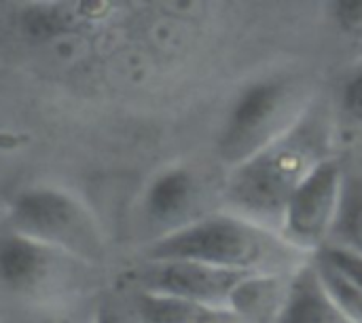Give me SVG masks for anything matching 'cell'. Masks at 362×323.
Returning a JSON list of instances; mask_svg holds the SVG:
<instances>
[{
    "label": "cell",
    "instance_id": "obj_5",
    "mask_svg": "<svg viewBox=\"0 0 362 323\" xmlns=\"http://www.w3.org/2000/svg\"><path fill=\"white\" fill-rule=\"evenodd\" d=\"M341 199V157L325 159L288 199L278 235L305 258L329 245Z\"/></svg>",
    "mask_w": 362,
    "mask_h": 323
},
{
    "label": "cell",
    "instance_id": "obj_6",
    "mask_svg": "<svg viewBox=\"0 0 362 323\" xmlns=\"http://www.w3.org/2000/svg\"><path fill=\"white\" fill-rule=\"evenodd\" d=\"M246 275L252 273L223 271L182 260H161L146 264L140 275V292L185 298L229 311V300Z\"/></svg>",
    "mask_w": 362,
    "mask_h": 323
},
{
    "label": "cell",
    "instance_id": "obj_7",
    "mask_svg": "<svg viewBox=\"0 0 362 323\" xmlns=\"http://www.w3.org/2000/svg\"><path fill=\"white\" fill-rule=\"evenodd\" d=\"M64 254L19 233L0 237V281L17 294L45 290L59 273Z\"/></svg>",
    "mask_w": 362,
    "mask_h": 323
},
{
    "label": "cell",
    "instance_id": "obj_11",
    "mask_svg": "<svg viewBox=\"0 0 362 323\" xmlns=\"http://www.w3.org/2000/svg\"><path fill=\"white\" fill-rule=\"evenodd\" d=\"M197 180L185 167H170L161 171L146 190V214L157 222H178L191 216L197 203ZM189 222V218H187ZM180 224H176L178 228Z\"/></svg>",
    "mask_w": 362,
    "mask_h": 323
},
{
    "label": "cell",
    "instance_id": "obj_14",
    "mask_svg": "<svg viewBox=\"0 0 362 323\" xmlns=\"http://www.w3.org/2000/svg\"><path fill=\"white\" fill-rule=\"evenodd\" d=\"M337 135H350L362 142V57L354 63L339 87L337 97Z\"/></svg>",
    "mask_w": 362,
    "mask_h": 323
},
{
    "label": "cell",
    "instance_id": "obj_16",
    "mask_svg": "<svg viewBox=\"0 0 362 323\" xmlns=\"http://www.w3.org/2000/svg\"><path fill=\"white\" fill-rule=\"evenodd\" d=\"M93 323H129L121 313H117L115 309H100Z\"/></svg>",
    "mask_w": 362,
    "mask_h": 323
},
{
    "label": "cell",
    "instance_id": "obj_15",
    "mask_svg": "<svg viewBox=\"0 0 362 323\" xmlns=\"http://www.w3.org/2000/svg\"><path fill=\"white\" fill-rule=\"evenodd\" d=\"M331 19L352 42L362 44V0H337L329 4Z\"/></svg>",
    "mask_w": 362,
    "mask_h": 323
},
{
    "label": "cell",
    "instance_id": "obj_9",
    "mask_svg": "<svg viewBox=\"0 0 362 323\" xmlns=\"http://www.w3.org/2000/svg\"><path fill=\"white\" fill-rule=\"evenodd\" d=\"M276 323H352L322 288L312 262L303 264L288 284L286 300Z\"/></svg>",
    "mask_w": 362,
    "mask_h": 323
},
{
    "label": "cell",
    "instance_id": "obj_17",
    "mask_svg": "<svg viewBox=\"0 0 362 323\" xmlns=\"http://www.w3.org/2000/svg\"><path fill=\"white\" fill-rule=\"evenodd\" d=\"M45 323H70V322H64V319H55V322H45Z\"/></svg>",
    "mask_w": 362,
    "mask_h": 323
},
{
    "label": "cell",
    "instance_id": "obj_3",
    "mask_svg": "<svg viewBox=\"0 0 362 323\" xmlns=\"http://www.w3.org/2000/svg\"><path fill=\"white\" fill-rule=\"evenodd\" d=\"M303 74H272L250 83L233 102L218 138V157L233 169L293 131L314 106Z\"/></svg>",
    "mask_w": 362,
    "mask_h": 323
},
{
    "label": "cell",
    "instance_id": "obj_2",
    "mask_svg": "<svg viewBox=\"0 0 362 323\" xmlns=\"http://www.w3.org/2000/svg\"><path fill=\"white\" fill-rule=\"evenodd\" d=\"M148 262L182 260L223 271L295 275L310 258L284 239L231 212L208 214L168 231L146 252Z\"/></svg>",
    "mask_w": 362,
    "mask_h": 323
},
{
    "label": "cell",
    "instance_id": "obj_13",
    "mask_svg": "<svg viewBox=\"0 0 362 323\" xmlns=\"http://www.w3.org/2000/svg\"><path fill=\"white\" fill-rule=\"evenodd\" d=\"M138 313L144 323H242L227 309L153 292H138Z\"/></svg>",
    "mask_w": 362,
    "mask_h": 323
},
{
    "label": "cell",
    "instance_id": "obj_1",
    "mask_svg": "<svg viewBox=\"0 0 362 323\" xmlns=\"http://www.w3.org/2000/svg\"><path fill=\"white\" fill-rule=\"evenodd\" d=\"M331 116L314 104L282 140L229 169L225 186L229 212L278 233L282 212L297 186L316 165L335 154L337 127Z\"/></svg>",
    "mask_w": 362,
    "mask_h": 323
},
{
    "label": "cell",
    "instance_id": "obj_12",
    "mask_svg": "<svg viewBox=\"0 0 362 323\" xmlns=\"http://www.w3.org/2000/svg\"><path fill=\"white\" fill-rule=\"evenodd\" d=\"M329 245L362 256V154L341 157V199Z\"/></svg>",
    "mask_w": 362,
    "mask_h": 323
},
{
    "label": "cell",
    "instance_id": "obj_10",
    "mask_svg": "<svg viewBox=\"0 0 362 323\" xmlns=\"http://www.w3.org/2000/svg\"><path fill=\"white\" fill-rule=\"evenodd\" d=\"M293 275H246L235 288L229 311L242 323H276Z\"/></svg>",
    "mask_w": 362,
    "mask_h": 323
},
{
    "label": "cell",
    "instance_id": "obj_4",
    "mask_svg": "<svg viewBox=\"0 0 362 323\" xmlns=\"http://www.w3.org/2000/svg\"><path fill=\"white\" fill-rule=\"evenodd\" d=\"M13 233L34 239L70 260L100 264L106 243L95 216L70 193L36 186L19 193L11 203Z\"/></svg>",
    "mask_w": 362,
    "mask_h": 323
},
{
    "label": "cell",
    "instance_id": "obj_8",
    "mask_svg": "<svg viewBox=\"0 0 362 323\" xmlns=\"http://www.w3.org/2000/svg\"><path fill=\"white\" fill-rule=\"evenodd\" d=\"M322 288L352 323H362V256L325 245L310 258Z\"/></svg>",
    "mask_w": 362,
    "mask_h": 323
}]
</instances>
